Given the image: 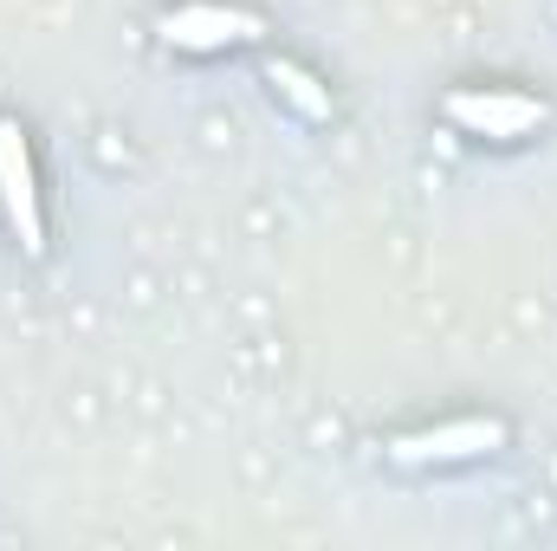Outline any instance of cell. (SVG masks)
I'll return each mask as SVG.
<instances>
[{
    "instance_id": "cell-1",
    "label": "cell",
    "mask_w": 557,
    "mask_h": 551,
    "mask_svg": "<svg viewBox=\"0 0 557 551\" xmlns=\"http://www.w3.org/2000/svg\"><path fill=\"white\" fill-rule=\"evenodd\" d=\"M441 111H447V124L460 137H486V143H519V137H532V131L552 124V105L545 98L506 91V85H460V91H447Z\"/></svg>"
},
{
    "instance_id": "cell-2",
    "label": "cell",
    "mask_w": 557,
    "mask_h": 551,
    "mask_svg": "<svg viewBox=\"0 0 557 551\" xmlns=\"http://www.w3.org/2000/svg\"><path fill=\"white\" fill-rule=\"evenodd\" d=\"M267 33V20L253 7H227V0H182L169 13H156V39L175 46V52H234V46H253Z\"/></svg>"
},
{
    "instance_id": "cell-3",
    "label": "cell",
    "mask_w": 557,
    "mask_h": 551,
    "mask_svg": "<svg viewBox=\"0 0 557 551\" xmlns=\"http://www.w3.org/2000/svg\"><path fill=\"white\" fill-rule=\"evenodd\" d=\"M499 448H506L499 415H460V421H434V428H416V434H396L389 461L396 467H454V461H480V454H499Z\"/></svg>"
},
{
    "instance_id": "cell-4",
    "label": "cell",
    "mask_w": 557,
    "mask_h": 551,
    "mask_svg": "<svg viewBox=\"0 0 557 551\" xmlns=\"http://www.w3.org/2000/svg\"><path fill=\"white\" fill-rule=\"evenodd\" d=\"M0 215L13 228V241L46 260V208H39V175H33V149L13 118H0Z\"/></svg>"
},
{
    "instance_id": "cell-5",
    "label": "cell",
    "mask_w": 557,
    "mask_h": 551,
    "mask_svg": "<svg viewBox=\"0 0 557 551\" xmlns=\"http://www.w3.org/2000/svg\"><path fill=\"white\" fill-rule=\"evenodd\" d=\"M267 78H273V91L292 105V111H298V118L331 124V111H337V105H331V91H324V85H318L298 59H273V65H267Z\"/></svg>"
}]
</instances>
